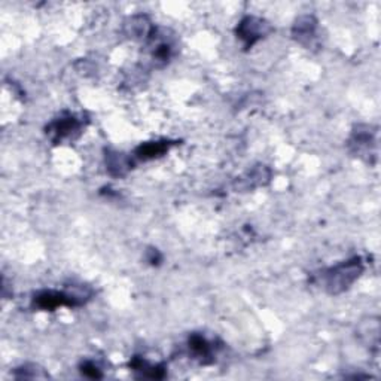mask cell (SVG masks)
Wrapping results in <instances>:
<instances>
[{
	"instance_id": "obj_1",
	"label": "cell",
	"mask_w": 381,
	"mask_h": 381,
	"mask_svg": "<svg viewBox=\"0 0 381 381\" xmlns=\"http://www.w3.org/2000/svg\"><path fill=\"white\" fill-rule=\"evenodd\" d=\"M363 273V262L361 258H351L335 266L323 270L316 276V281L331 295L346 292Z\"/></svg>"
},
{
	"instance_id": "obj_2",
	"label": "cell",
	"mask_w": 381,
	"mask_h": 381,
	"mask_svg": "<svg viewBox=\"0 0 381 381\" xmlns=\"http://www.w3.org/2000/svg\"><path fill=\"white\" fill-rule=\"evenodd\" d=\"M350 152L365 161L377 157V131L370 125H358L348 140Z\"/></svg>"
},
{
	"instance_id": "obj_3",
	"label": "cell",
	"mask_w": 381,
	"mask_h": 381,
	"mask_svg": "<svg viewBox=\"0 0 381 381\" xmlns=\"http://www.w3.org/2000/svg\"><path fill=\"white\" fill-rule=\"evenodd\" d=\"M271 32H273V27L270 23L259 17H253V16L245 17L238 23L235 29L237 37L243 42V47L246 49L258 44L259 40L266 37Z\"/></svg>"
},
{
	"instance_id": "obj_4",
	"label": "cell",
	"mask_w": 381,
	"mask_h": 381,
	"mask_svg": "<svg viewBox=\"0 0 381 381\" xmlns=\"http://www.w3.org/2000/svg\"><path fill=\"white\" fill-rule=\"evenodd\" d=\"M83 122L72 114L63 115L57 119H54L47 127V136L54 143H61L64 140H74L81 134Z\"/></svg>"
},
{
	"instance_id": "obj_5",
	"label": "cell",
	"mask_w": 381,
	"mask_h": 381,
	"mask_svg": "<svg viewBox=\"0 0 381 381\" xmlns=\"http://www.w3.org/2000/svg\"><path fill=\"white\" fill-rule=\"evenodd\" d=\"M86 303L82 295L70 293V292H60V291H44L35 295L33 304L40 310H52L67 305V307H79Z\"/></svg>"
},
{
	"instance_id": "obj_6",
	"label": "cell",
	"mask_w": 381,
	"mask_h": 381,
	"mask_svg": "<svg viewBox=\"0 0 381 381\" xmlns=\"http://www.w3.org/2000/svg\"><path fill=\"white\" fill-rule=\"evenodd\" d=\"M146 42H148L151 60H152L153 66L163 67L168 61H170L172 55H173V49H175L172 37H168L165 33H163L161 29H157V27H155L153 33L151 35V37Z\"/></svg>"
},
{
	"instance_id": "obj_7",
	"label": "cell",
	"mask_w": 381,
	"mask_h": 381,
	"mask_svg": "<svg viewBox=\"0 0 381 381\" xmlns=\"http://www.w3.org/2000/svg\"><path fill=\"white\" fill-rule=\"evenodd\" d=\"M317 20L313 16H303L296 18L292 27L293 39L305 48H313L316 45Z\"/></svg>"
},
{
	"instance_id": "obj_8",
	"label": "cell",
	"mask_w": 381,
	"mask_h": 381,
	"mask_svg": "<svg viewBox=\"0 0 381 381\" xmlns=\"http://www.w3.org/2000/svg\"><path fill=\"white\" fill-rule=\"evenodd\" d=\"M188 348L194 359L201 363H211L216 355V346L201 334H192L188 340Z\"/></svg>"
},
{
	"instance_id": "obj_9",
	"label": "cell",
	"mask_w": 381,
	"mask_h": 381,
	"mask_svg": "<svg viewBox=\"0 0 381 381\" xmlns=\"http://www.w3.org/2000/svg\"><path fill=\"white\" fill-rule=\"evenodd\" d=\"M271 179V170L265 165H257L252 168L246 175L235 180V189L238 191H250L259 187H265Z\"/></svg>"
},
{
	"instance_id": "obj_10",
	"label": "cell",
	"mask_w": 381,
	"mask_h": 381,
	"mask_svg": "<svg viewBox=\"0 0 381 381\" xmlns=\"http://www.w3.org/2000/svg\"><path fill=\"white\" fill-rule=\"evenodd\" d=\"M155 27L146 16H134L124 23V33L133 40H148Z\"/></svg>"
},
{
	"instance_id": "obj_11",
	"label": "cell",
	"mask_w": 381,
	"mask_h": 381,
	"mask_svg": "<svg viewBox=\"0 0 381 381\" xmlns=\"http://www.w3.org/2000/svg\"><path fill=\"white\" fill-rule=\"evenodd\" d=\"M105 163H106L107 173L114 177H124L131 170V165H133V161L130 157H127V155L118 151H112V149L106 151Z\"/></svg>"
},
{
	"instance_id": "obj_12",
	"label": "cell",
	"mask_w": 381,
	"mask_h": 381,
	"mask_svg": "<svg viewBox=\"0 0 381 381\" xmlns=\"http://www.w3.org/2000/svg\"><path fill=\"white\" fill-rule=\"evenodd\" d=\"M172 142H168V140H158V142H146L140 145L136 151L134 155L136 158L142 160V161H149V160H155L160 158L163 155L172 148Z\"/></svg>"
},
{
	"instance_id": "obj_13",
	"label": "cell",
	"mask_w": 381,
	"mask_h": 381,
	"mask_svg": "<svg viewBox=\"0 0 381 381\" xmlns=\"http://www.w3.org/2000/svg\"><path fill=\"white\" fill-rule=\"evenodd\" d=\"M130 366L136 373L142 374V377L145 378H163L165 375V368L163 365H149L142 358H134Z\"/></svg>"
},
{
	"instance_id": "obj_14",
	"label": "cell",
	"mask_w": 381,
	"mask_h": 381,
	"mask_svg": "<svg viewBox=\"0 0 381 381\" xmlns=\"http://www.w3.org/2000/svg\"><path fill=\"white\" fill-rule=\"evenodd\" d=\"M366 331L361 329V336L365 344H368L371 350H377L380 344V323L378 319H370L368 322L363 323Z\"/></svg>"
},
{
	"instance_id": "obj_15",
	"label": "cell",
	"mask_w": 381,
	"mask_h": 381,
	"mask_svg": "<svg viewBox=\"0 0 381 381\" xmlns=\"http://www.w3.org/2000/svg\"><path fill=\"white\" fill-rule=\"evenodd\" d=\"M17 378H48L49 375L37 365H24L16 371Z\"/></svg>"
},
{
	"instance_id": "obj_16",
	"label": "cell",
	"mask_w": 381,
	"mask_h": 381,
	"mask_svg": "<svg viewBox=\"0 0 381 381\" xmlns=\"http://www.w3.org/2000/svg\"><path fill=\"white\" fill-rule=\"evenodd\" d=\"M81 373L88 378H102V375H103L102 370L98 368V366L91 361H86L81 365Z\"/></svg>"
}]
</instances>
